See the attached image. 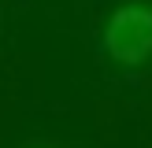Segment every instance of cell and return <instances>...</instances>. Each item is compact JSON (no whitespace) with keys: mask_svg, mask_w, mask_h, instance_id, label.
<instances>
[{"mask_svg":"<svg viewBox=\"0 0 152 148\" xmlns=\"http://www.w3.org/2000/svg\"><path fill=\"white\" fill-rule=\"evenodd\" d=\"M104 48L115 63L137 67L152 56V7L126 4L108 19L104 30Z\"/></svg>","mask_w":152,"mask_h":148,"instance_id":"cell-1","label":"cell"}]
</instances>
